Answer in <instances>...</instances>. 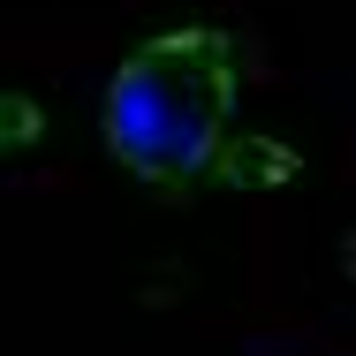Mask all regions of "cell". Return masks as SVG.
<instances>
[{
	"mask_svg": "<svg viewBox=\"0 0 356 356\" xmlns=\"http://www.w3.org/2000/svg\"><path fill=\"white\" fill-rule=\"evenodd\" d=\"M235 99H243V54L220 23L152 31L99 99V144L144 190L182 197L213 175Z\"/></svg>",
	"mask_w": 356,
	"mask_h": 356,
	"instance_id": "obj_1",
	"label": "cell"
}]
</instances>
